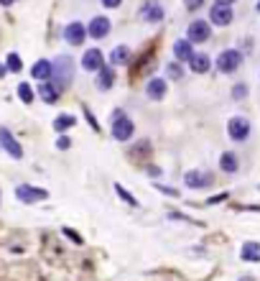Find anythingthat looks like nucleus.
Returning a JSON list of instances; mask_svg holds the SVG:
<instances>
[{"label":"nucleus","mask_w":260,"mask_h":281,"mask_svg":"<svg viewBox=\"0 0 260 281\" xmlns=\"http://www.w3.org/2000/svg\"><path fill=\"white\" fill-rule=\"evenodd\" d=\"M240 281H253V279H250V276H245V279H240Z\"/></svg>","instance_id":"nucleus-37"},{"label":"nucleus","mask_w":260,"mask_h":281,"mask_svg":"<svg viewBox=\"0 0 260 281\" xmlns=\"http://www.w3.org/2000/svg\"><path fill=\"white\" fill-rule=\"evenodd\" d=\"M120 3H122V0H102V5H105V8H118Z\"/></svg>","instance_id":"nucleus-32"},{"label":"nucleus","mask_w":260,"mask_h":281,"mask_svg":"<svg viewBox=\"0 0 260 281\" xmlns=\"http://www.w3.org/2000/svg\"><path fill=\"white\" fill-rule=\"evenodd\" d=\"M110 33V18L105 16H97L89 21V26H87V36H92V39H105Z\"/></svg>","instance_id":"nucleus-11"},{"label":"nucleus","mask_w":260,"mask_h":281,"mask_svg":"<svg viewBox=\"0 0 260 281\" xmlns=\"http://www.w3.org/2000/svg\"><path fill=\"white\" fill-rule=\"evenodd\" d=\"M112 82H115V74H112V69L102 66V69H100V77H97V87H100V89H110Z\"/></svg>","instance_id":"nucleus-22"},{"label":"nucleus","mask_w":260,"mask_h":281,"mask_svg":"<svg viewBox=\"0 0 260 281\" xmlns=\"http://www.w3.org/2000/svg\"><path fill=\"white\" fill-rule=\"evenodd\" d=\"M51 74H54V69H51L49 59H39L36 64H33V69H31V77H33V80H39V82H49Z\"/></svg>","instance_id":"nucleus-15"},{"label":"nucleus","mask_w":260,"mask_h":281,"mask_svg":"<svg viewBox=\"0 0 260 281\" xmlns=\"http://www.w3.org/2000/svg\"><path fill=\"white\" fill-rule=\"evenodd\" d=\"M166 89H168V85H166L163 77H153V80H148V85H145V95L151 100H163Z\"/></svg>","instance_id":"nucleus-13"},{"label":"nucleus","mask_w":260,"mask_h":281,"mask_svg":"<svg viewBox=\"0 0 260 281\" xmlns=\"http://www.w3.org/2000/svg\"><path fill=\"white\" fill-rule=\"evenodd\" d=\"M245 95H247V85H235L232 87V97L235 100H242Z\"/></svg>","instance_id":"nucleus-28"},{"label":"nucleus","mask_w":260,"mask_h":281,"mask_svg":"<svg viewBox=\"0 0 260 281\" xmlns=\"http://www.w3.org/2000/svg\"><path fill=\"white\" fill-rule=\"evenodd\" d=\"M156 189H158V192H163V195H168V197H179V189H174V187H163V184H156Z\"/></svg>","instance_id":"nucleus-29"},{"label":"nucleus","mask_w":260,"mask_h":281,"mask_svg":"<svg viewBox=\"0 0 260 281\" xmlns=\"http://www.w3.org/2000/svg\"><path fill=\"white\" fill-rule=\"evenodd\" d=\"M16 197L23 202V205H36V202H43L49 197L46 189L41 187H31V184H18L16 187Z\"/></svg>","instance_id":"nucleus-3"},{"label":"nucleus","mask_w":260,"mask_h":281,"mask_svg":"<svg viewBox=\"0 0 260 281\" xmlns=\"http://www.w3.org/2000/svg\"><path fill=\"white\" fill-rule=\"evenodd\" d=\"M56 149H69V138H59L56 141Z\"/></svg>","instance_id":"nucleus-33"},{"label":"nucleus","mask_w":260,"mask_h":281,"mask_svg":"<svg viewBox=\"0 0 260 281\" xmlns=\"http://www.w3.org/2000/svg\"><path fill=\"white\" fill-rule=\"evenodd\" d=\"M18 97L23 100L26 105H31V103H33V89H31V85L20 82V85H18Z\"/></svg>","instance_id":"nucleus-25"},{"label":"nucleus","mask_w":260,"mask_h":281,"mask_svg":"<svg viewBox=\"0 0 260 281\" xmlns=\"http://www.w3.org/2000/svg\"><path fill=\"white\" fill-rule=\"evenodd\" d=\"M235 0H217V5H232Z\"/></svg>","instance_id":"nucleus-34"},{"label":"nucleus","mask_w":260,"mask_h":281,"mask_svg":"<svg viewBox=\"0 0 260 281\" xmlns=\"http://www.w3.org/2000/svg\"><path fill=\"white\" fill-rule=\"evenodd\" d=\"M39 95H41V100L43 103H49V105H54L56 100H59V95H61V87L56 85V82H41V87H39Z\"/></svg>","instance_id":"nucleus-14"},{"label":"nucleus","mask_w":260,"mask_h":281,"mask_svg":"<svg viewBox=\"0 0 260 281\" xmlns=\"http://www.w3.org/2000/svg\"><path fill=\"white\" fill-rule=\"evenodd\" d=\"M64 235H69V238H72L74 243H82V238H79V233H74L72 228H64Z\"/></svg>","instance_id":"nucleus-30"},{"label":"nucleus","mask_w":260,"mask_h":281,"mask_svg":"<svg viewBox=\"0 0 260 281\" xmlns=\"http://www.w3.org/2000/svg\"><path fill=\"white\" fill-rule=\"evenodd\" d=\"M227 133H230V138H232V141H245L247 136H250V120H245V118H240V115L230 118V123H227Z\"/></svg>","instance_id":"nucleus-6"},{"label":"nucleus","mask_w":260,"mask_h":281,"mask_svg":"<svg viewBox=\"0 0 260 281\" xmlns=\"http://www.w3.org/2000/svg\"><path fill=\"white\" fill-rule=\"evenodd\" d=\"M209 36H212V28H209L207 21H201V18L191 21L189 28H186V41H191V43H204Z\"/></svg>","instance_id":"nucleus-5"},{"label":"nucleus","mask_w":260,"mask_h":281,"mask_svg":"<svg viewBox=\"0 0 260 281\" xmlns=\"http://www.w3.org/2000/svg\"><path fill=\"white\" fill-rule=\"evenodd\" d=\"M174 56H176V62H189L191 56H194V49H191V41L179 39V41L174 43Z\"/></svg>","instance_id":"nucleus-19"},{"label":"nucleus","mask_w":260,"mask_h":281,"mask_svg":"<svg viewBox=\"0 0 260 281\" xmlns=\"http://www.w3.org/2000/svg\"><path fill=\"white\" fill-rule=\"evenodd\" d=\"M5 74H8V66H5V64H0V77H5Z\"/></svg>","instance_id":"nucleus-35"},{"label":"nucleus","mask_w":260,"mask_h":281,"mask_svg":"<svg viewBox=\"0 0 260 281\" xmlns=\"http://www.w3.org/2000/svg\"><path fill=\"white\" fill-rule=\"evenodd\" d=\"M240 64H242V54L237 51V49H227V51H222L217 56V69L222 74H232Z\"/></svg>","instance_id":"nucleus-4"},{"label":"nucleus","mask_w":260,"mask_h":281,"mask_svg":"<svg viewBox=\"0 0 260 281\" xmlns=\"http://www.w3.org/2000/svg\"><path fill=\"white\" fill-rule=\"evenodd\" d=\"M240 258H242V261H250V263H258L260 261V243L247 240L240 248Z\"/></svg>","instance_id":"nucleus-18"},{"label":"nucleus","mask_w":260,"mask_h":281,"mask_svg":"<svg viewBox=\"0 0 260 281\" xmlns=\"http://www.w3.org/2000/svg\"><path fill=\"white\" fill-rule=\"evenodd\" d=\"M133 133H135V126L125 112H120V110L112 112V138L115 141H130Z\"/></svg>","instance_id":"nucleus-1"},{"label":"nucleus","mask_w":260,"mask_h":281,"mask_svg":"<svg viewBox=\"0 0 260 281\" xmlns=\"http://www.w3.org/2000/svg\"><path fill=\"white\" fill-rule=\"evenodd\" d=\"M77 126V118L74 115H69V112H64V115H59V118H54V128L56 130H69V128H74Z\"/></svg>","instance_id":"nucleus-21"},{"label":"nucleus","mask_w":260,"mask_h":281,"mask_svg":"<svg viewBox=\"0 0 260 281\" xmlns=\"http://www.w3.org/2000/svg\"><path fill=\"white\" fill-rule=\"evenodd\" d=\"M237 166H240V161H237V156H235L232 151H224V153H222V159H220V169H222V172L235 174V172H237Z\"/></svg>","instance_id":"nucleus-20"},{"label":"nucleus","mask_w":260,"mask_h":281,"mask_svg":"<svg viewBox=\"0 0 260 281\" xmlns=\"http://www.w3.org/2000/svg\"><path fill=\"white\" fill-rule=\"evenodd\" d=\"M166 72H168V77H174V80H179V77L184 74V69H181V64H179V62L168 64V66H166Z\"/></svg>","instance_id":"nucleus-27"},{"label":"nucleus","mask_w":260,"mask_h":281,"mask_svg":"<svg viewBox=\"0 0 260 281\" xmlns=\"http://www.w3.org/2000/svg\"><path fill=\"white\" fill-rule=\"evenodd\" d=\"M115 192H118V197H120L122 202H128L130 207H138V199H135V197H133V195H130L122 184H115Z\"/></svg>","instance_id":"nucleus-24"},{"label":"nucleus","mask_w":260,"mask_h":281,"mask_svg":"<svg viewBox=\"0 0 260 281\" xmlns=\"http://www.w3.org/2000/svg\"><path fill=\"white\" fill-rule=\"evenodd\" d=\"M130 59V49L128 46H115L112 49V54H110V62L112 64H125Z\"/></svg>","instance_id":"nucleus-23"},{"label":"nucleus","mask_w":260,"mask_h":281,"mask_svg":"<svg viewBox=\"0 0 260 281\" xmlns=\"http://www.w3.org/2000/svg\"><path fill=\"white\" fill-rule=\"evenodd\" d=\"M0 5H5V8H8V5H13V0H0Z\"/></svg>","instance_id":"nucleus-36"},{"label":"nucleus","mask_w":260,"mask_h":281,"mask_svg":"<svg viewBox=\"0 0 260 281\" xmlns=\"http://www.w3.org/2000/svg\"><path fill=\"white\" fill-rule=\"evenodd\" d=\"M201 3H204V0H184V5H186L189 10H197Z\"/></svg>","instance_id":"nucleus-31"},{"label":"nucleus","mask_w":260,"mask_h":281,"mask_svg":"<svg viewBox=\"0 0 260 281\" xmlns=\"http://www.w3.org/2000/svg\"><path fill=\"white\" fill-rule=\"evenodd\" d=\"M258 10H260V3H258Z\"/></svg>","instance_id":"nucleus-38"},{"label":"nucleus","mask_w":260,"mask_h":281,"mask_svg":"<svg viewBox=\"0 0 260 281\" xmlns=\"http://www.w3.org/2000/svg\"><path fill=\"white\" fill-rule=\"evenodd\" d=\"M140 18L148 21V23H161V21H163V8L158 3H145L140 8Z\"/></svg>","instance_id":"nucleus-16"},{"label":"nucleus","mask_w":260,"mask_h":281,"mask_svg":"<svg viewBox=\"0 0 260 281\" xmlns=\"http://www.w3.org/2000/svg\"><path fill=\"white\" fill-rule=\"evenodd\" d=\"M0 146H3L13 159H23V149H20V143L16 141V136L8 128H0Z\"/></svg>","instance_id":"nucleus-8"},{"label":"nucleus","mask_w":260,"mask_h":281,"mask_svg":"<svg viewBox=\"0 0 260 281\" xmlns=\"http://www.w3.org/2000/svg\"><path fill=\"white\" fill-rule=\"evenodd\" d=\"M51 69H54L51 82H56L61 89L72 82V77H74V64H72L69 56H59V59H56V62L51 64Z\"/></svg>","instance_id":"nucleus-2"},{"label":"nucleus","mask_w":260,"mask_h":281,"mask_svg":"<svg viewBox=\"0 0 260 281\" xmlns=\"http://www.w3.org/2000/svg\"><path fill=\"white\" fill-rule=\"evenodd\" d=\"M84 39H87V26H82L79 21H74V23L64 28V41L72 43V46H82Z\"/></svg>","instance_id":"nucleus-7"},{"label":"nucleus","mask_w":260,"mask_h":281,"mask_svg":"<svg viewBox=\"0 0 260 281\" xmlns=\"http://www.w3.org/2000/svg\"><path fill=\"white\" fill-rule=\"evenodd\" d=\"M189 66H191V72H194V74H207L209 66H212V59L207 54H197L194 51V56L189 59Z\"/></svg>","instance_id":"nucleus-17"},{"label":"nucleus","mask_w":260,"mask_h":281,"mask_svg":"<svg viewBox=\"0 0 260 281\" xmlns=\"http://www.w3.org/2000/svg\"><path fill=\"white\" fill-rule=\"evenodd\" d=\"M105 66V56H102V51L100 49H89V51H84V56H82V69H87V72H100Z\"/></svg>","instance_id":"nucleus-10"},{"label":"nucleus","mask_w":260,"mask_h":281,"mask_svg":"<svg viewBox=\"0 0 260 281\" xmlns=\"http://www.w3.org/2000/svg\"><path fill=\"white\" fill-rule=\"evenodd\" d=\"M232 8L230 5H214L212 10H209V21L214 26H230L232 23Z\"/></svg>","instance_id":"nucleus-12"},{"label":"nucleus","mask_w":260,"mask_h":281,"mask_svg":"<svg viewBox=\"0 0 260 281\" xmlns=\"http://www.w3.org/2000/svg\"><path fill=\"white\" fill-rule=\"evenodd\" d=\"M5 66H8V72H20V69H23V62H20L18 54H8Z\"/></svg>","instance_id":"nucleus-26"},{"label":"nucleus","mask_w":260,"mask_h":281,"mask_svg":"<svg viewBox=\"0 0 260 281\" xmlns=\"http://www.w3.org/2000/svg\"><path fill=\"white\" fill-rule=\"evenodd\" d=\"M184 184L189 189H207L212 184V176L207 172H197V169H191V172L184 174Z\"/></svg>","instance_id":"nucleus-9"}]
</instances>
